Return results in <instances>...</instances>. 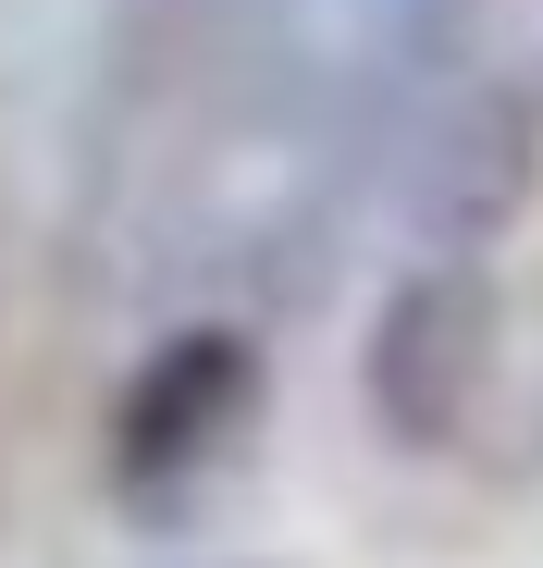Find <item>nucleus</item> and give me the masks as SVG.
<instances>
[{
  "label": "nucleus",
  "instance_id": "f03ea898",
  "mask_svg": "<svg viewBox=\"0 0 543 568\" xmlns=\"http://www.w3.org/2000/svg\"><path fill=\"white\" fill-rule=\"evenodd\" d=\"M259 408V346L235 322H186L136 358V384L112 396V495L124 507H173L198 469L247 433Z\"/></svg>",
  "mask_w": 543,
  "mask_h": 568
},
{
  "label": "nucleus",
  "instance_id": "7ed1b4c3",
  "mask_svg": "<svg viewBox=\"0 0 543 568\" xmlns=\"http://www.w3.org/2000/svg\"><path fill=\"white\" fill-rule=\"evenodd\" d=\"M482 469H531L543 483V284L506 297V334H494V384H482V433H470Z\"/></svg>",
  "mask_w": 543,
  "mask_h": 568
},
{
  "label": "nucleus",
  "instance_id": "f257e3e1",
  "mask_svg": "<svg viewBox=\"0 0 543 568\" xmlns=\"http://www.w3.org/2000/svg\"><path fill=\"white\" fill-rule=\"evenodd\" d=\"M494 334H506V284L470 272V260H432L408 272L383 322H371V420L396 445H458L482 433V384H494Z\"/></svg>",
  "mask_w": 543,
  "mask_h": 568
}]
</instances>
